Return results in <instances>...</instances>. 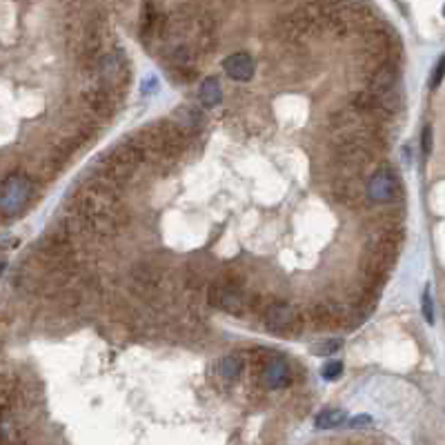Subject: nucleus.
<instances>
[{"mask_svg":"<svg viewBox=\"0 0 445 445\" xmlns=\"http://www.w3.org/2000/svg\"><path fill=\"white\" fill-rule=\"evenodd\" d=\"M145 161V156H142L140 147L136 145L134 138H127L123 142H118V145L111 150L107 156L101 158L98 163V174L109 181L114 187H123L127 181H130L134 176V171L138 169V165Z\"/></svg>","mask_w":445,"mask_h":445,"instance_id":"obj_1","label":"nucleus"},{"mask_svg":"<svg viewBox=\"0 0 445 445\" xmlns=\"http://www.w3.org/2000/svg\"><path fill=\"white\" fill-rule=\"evenodd\" d=\"M208 300H210V305H214L222 312L236 314V316H241L249 308L247 294L243 290V278L234 272L220 276L218 281H214L210 285Z\"/></svg>","mask_w":445,"mask_h":445,"instance_id":"obj_2","label":"nucleus"},{"mask_svg":"<svg viewBox=\"0 0 445 445\" xmlns=\"http://www.w3.org/2000/svg\"><path fill=\"white\" fill-rule=\"evenodd\" d=\"M263 319L267 329L281 334V337H290L303 327V316H300L298 308L288 300H269L263 310Z\"/></svg>","mask_w":445,"mask_h":445,"instance_id":"obj_3","label":"nucleus"},{"mask_svg":"<svg viewBox=\"0 0 445 445\" xmlns=\"http://www.w3.org/2000/svg\"><path fill=\"white\" fill-rule=\"evenodd\" d=\"M118 98H120L118 94L109 91V89L96 85V83L83 91L85 111H87V114H91L94 118H98V120H109L111 116L116 114Z\"/></svg>","mask_w":445,"mask_h":445,"instance_id":"obj_4","label":"nucleus"},{"mask_svg":"<svg viewBox=\"0 0 445 445\" xmlns=\"http://www.w3.org/2000/svg\"><path fill=\"white\" fill-rule=\"evenodd\" d=\"M29 198H31L29 179L21 176V174H11L3 185V201H0V205H3V214L5 216L18 214L29 203Z\"/></svg>","mask_w":445,"mask_h":445,"instance_id":"obj_5","label":"nucleus"},{"mask_svg":"<svg viewBox=\"0 0 445 445\" xmlns=\"http://www.w3.org/2000/svg\"><path fill=\"white\" fill-rule=\"evenodd\" d=\"M394 267V261L378 257V254L365 252L363 249V259H361V281L365 285H370L374 290H381L390 278V272Z\"/></svg>","mask_w":445,"mask_h":445,"instance_id":"obj_6","label":"nucleus"},{"mask_svg":"<svg viewBox=\"0 0 445 445\" xmlns=\"http://www.w3.org/2000/svg\"><path fill=\"white\" fill-rule=\"evenodd\" d=\"M308 319L316 329H334L347 323V310L337 300H321L310 308Z\"/></svg>","mask_w":445,"mask_h":445,"instance_id":"obj_7","label":"nucleus"},{"mask_svg":"<svg viewBox=\"0 0 445 445\" xmlns=\"http://www.w3.org/2000/svg\"><path fill=\"white\" fill-rule=\"evenodd\" d=\"M368 194L376 203H390L401 196V185L390 169H378L368 183Z\"/></svg>","mask_w":445,"mask_h":445,"instance_id":"obj_8","label":"nucleus"},{"mask_svg":"<svg viewBox=\"0 0 445 445\" xmlns=\"http://www.w3.org/2000/svg\"><path fill=\"white\" fill-rule=\"evenodd\" d=\"M290 365L281 354H267L265 368L261 372V381L267 390H281L290 383Z\"/></svg>","mask_w":445,"mask_h":445,"instance_id":"obj_9","label":"nucleus"},{"mask_svg":"<svg viewBox=\"0 0 445 445\" xmlns=\"http://www.w3.org/2000/svg\"><path fill=\"white\" fill-rule=\"evenodd\" d=\"M332 196L337 203L345 205V208H359L363 203L365 189L359 183V179H334Z\"/></svg>","mask_w":445,"mask_h":445,"instance_id":"obj_10","label":"nucleus"},{"mask_svg":"<svg viewBox=\"0 0 445 445\" xmlns=\"http://www.w3.org/2000/svg\"><path fill=\"white\" fill-rule=\"evenodd\" d=\"M222 69H225V74L232 78V81L247 83L254 76V72H257V62H254V58L249 54L236 52V54H232V56H227L225 60H222Z\"/></svg>","mask_w":445,"mask_h":445,"instance_id":"obj_11","label":"nucleus"},{"mask_svg":"<svg viewBox=\"0 0 445 445\" xmlns=\"http://www.w3.org/2000/svg\"><path fill=\"white\" fill-rule=\"evenodd\" d=\"M243 370H245V359H241V354H230L220 359L218 374L222 381H227V383H234V381L243 374Z\"/></svg>","mask_w":445,"mask_h":445,"instance_id":"obj_12","label":"nucleus"},{"mask_svg":"<svg viewBox=\"0 0 445 445\" xmlns=\"http://www.w3.org/2000/svg\"><path fill=\"white\" fill-rule=\"evenodd\" d=\"M174 120H176V125L189 136V132H192V130L196 132L201 127L203 116H201V111L196 107H179L176 114H174Z\"/></svg>","mask_w":445,"mask_h":445,"instance_id":"obj_13","label":"nucleus"},{"mask_svg":"<svg viewBox=\"0 0 445 445\" xmlns=\"http://www.w3.org/2000/svg\"><path fill=\"white\" fill-rule=\"evenodd\" d=\"M198 98L205 107H216L222 101V89L216 78H205L198 89Z\"/></svg>","mask_w":445,"mask_h":445,"instance_id":"obj_14","label":"nucleus"},{"mask_svg":"<svg viewBox=\"0 0 445 445\" xmlns=\"http://www.w3.org/2000/svg\"><path fill=\"white\" fill-rule=\"evenodd\" d=\"M345 421V412L343 410H323L319 417H316L314 425L316 430H334L337 425H341Z\"/></svg>","mask_w":445,"mask_h":445,"instance_id":"obj_15","label":"nucleus"},{"mask_svg":"<svg viewBox=\"0 0 445 445\" xmlns=\"http://www.w3.org/2000/svg\"><path fill=\"white\" fill-rule=\"evenodd\" d=\"M341 345H343V341H339V339H329V341H323V343L312 345V352H314V354H319V356H332V354H337V352H339Z\"/></svg>","mask_w":445,"mask_h":445,"instance_id":"obj_16","label":"nucleus"},{"mask_svg":"<svg viewBox=\"0 0 445 445\" xmlns=\"http://www.w3.org/2000/svg\"><path fill=\"white\" fill-rule=\"evenodd\" d=\"M421 310H423V316L425 321L434 325V305H432V294H430V288H425L423 296H421Z\"/></svg>","mask_w":445,"mask_h":445,"instance_id":"obj_17","label":"nucleus"},{"mask_svg":"<svg viewBox=\"0 0 445 445\" xmlns=\"http://www.w3.org/2000/svg\"><path fill=\"white\" fill-rule=\"evenodd\" d=\"M321 374H323L325 381H337V378H341V374H343V363L341 361H327L323 365Z\"/></svg>","mask_w":445,"mask_h":445,"instance_id":"obj_18","label":"nucleus"},{"mask_svg":"<svg viewBox=\"0 0 445 445\" xmlns=\"http://www.w3.org/2000/svg\"><path fill=\"white\" fill-rule=\"evenodd\" d=\"M443 76H445V54L439 58L436 67H434V72H432V78H430V89H436V87L441 85Z\"/></svg>","mask_w":445,"mask_h":445,"instance_id":"obj_19","label":"nucleus"},{"mask_svg":"<svg viewBox=\"0 0 445 445\" xmlns=\"http://www.w3.org/2000/svg\"><path fill=\"white\" fill-rule=\"evenodd\" d=\"M421 150L425 156H430L432 152V127L430 125H425L423 127V134H421Z\"/></svg>","mask_w":445,"mask_h":445,"instance_id":"obj_20","label":"nucleus"},{"mask_svg":"<svg viewBox=\"0 0 445 445\" xmlns=\"http://www.w3.org/2000/svg\"><path fill=\"white\" fill-rule=\"evenodd\" d=\"M361 425H372V417H356V419H352V427H361Z\"/></svg>","mask_w":445,"mask_h":445,"instance_id":"obj_21","label":"nucleus"},{"mask_svg":"<svg viewBox=\"0 0 445 445\" xmlns=\"http://www.w3.org/2000/svg\"><path fill=\"white\" fill-rule=\"evenodd\" d=\"M443 16H445V5H443Z\"/></svg>","mask_w":445,"mask_h":445,"instance_id":"obj_22","label":"nucleus"}]
</instances>
